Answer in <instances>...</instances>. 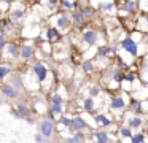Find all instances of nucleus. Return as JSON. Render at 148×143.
I'll return each mask as SVG.
<instances>
[{
	"label": "nucleus",
	"mask_w": 148,
	"mask_h": 143,
	"mask_svg": "<svg viewBox=\"0 0 148 143\" xmlns=\"http://www.w3.org/2000/svg\"><path fill=\"white\" fill-rule=\"evenodd\" d=\"M121 46L124 48L131 56H134V57L137 56V43H135L132 38H126V40H123L121 41Z\"/></svg>",
	"instance_id": "obj_1"
},
{
	"label": "nucleus",
	"mask_w": 148,
	"mask_h": 143,
	"mask_svg": "<svg viewBox=\"0 0 148 143\" xmlns=\"http://www.w3.org/2000/svg\"><path fill=\"white\" fill-rule=\"evenodd\" d=\"M40 132L46 137V138H51L53 135V122L51 119H43L40 122Z\"/></svg>",
	"instance_id": "obj_2"
},
{
	"label": "nucleus",
	"mask_w": 148,
	"mask_h": 143,
	"mask_svg": "<svg viewBox=\"0 0 148 143\" xmlns=\"http://www.w3.org/2000/svg\"><path fill=\"white\" fill-rule=\"evenodd\" d=\"M34 72H35L37 78H38V81H45L46 79V75H48V70H46V67L43 65V64H35L34 65Z\"/></svg>",
	"instance_id": "obj_3"
},
{
	"label": "nucleus",
	"mask_w": 148,
	"mask_h": 143,
	"mask_svg": "<svg viewBox=\"0 0 148 143\" xmlns=\"http://www.w3.org/2000/svg\"><path fill=\"white\" fill-rule=\"evenodd\" d=\"M2 91H3V94L7 95L8 99H18L19 97V89H16L13 84H5Z\"/></svg>",
	"instance_id": "obj_4"
},
{
	"label": "nucleus",
	"mask_w": 148,
	"mask_h": 143,
	"mask_svg": "<svg viewBox=\"0 0 148 143\" xmlns=\"http://www.w3.org/2000/svg\"><path fill=\"white\" fill-rule=\"evenodd\" d=\"M86 127H88V124L84 122L81 118H75L73 124H72V127H70V130H83V129H86Z\"/></svg>",
	"instance_id": "obj_5"
},
{
	"label": "nucleus",
	"mask_w": 148,
	"mask_h": 143,
	"mask_svg": "<svg viewBox=\"0 0 148 143\" xmlns=\"http://www.w3.org/2000/svg\"><path fill=\"white\" fill-rule=\"evenodd\" d=\"M83 40L86 41V43H89V44H94V43L97 41V35H96V32H92V30L84 32V34H83Z\"/></svg>",
	"instance_id": "obj_6"
},
{
	"label": "nucleus",
	"mask_w": 148,
	"mask_h": 143,
	"mask_svg": "<svg viewBox=\"0 0 148 143\" xmlns=\"http://www.w3.org/2000/svg\"><path fill=\"white\" fill-rule=\"evenodd\" d=\"M29 113H30V110L26 107V105H18V107H16V111H14V116H18V118H26Z\"/></svg>",
	"instance_id": "obj_7"
},
{
	"label": "nucleus",
	"mask_w": 148,
	"mask_h": 143,
	"mask_svg": "<svg viewBox=\"0 0 148 143\" xmlns=\"http://www.w3.org/2000/svg\"><path fill=\"white\" fill-rule=\"evenodd\" d=\"M69 24H70V18H69L67 14H62L61 18L58 19V27H61V29L69 27Z\"/></svg>",
	"instance_id": "obj_8"
},
{
	"label": "nucleus",
	"mask_w": 148,
	"mask_h": 143,
	"mask_svg": "<svg viewBox=\"0 0 148 143\" xmlns=\"http://www.w3.org/2000/svg\"><path fill=\"white\" fill-rule=\"evenodd\" d=\"M112 108H115V110L124 108V100H123L121 97H113L112 99Z\"/></svg>",
	"instance_id": "obj_9"
},
{
	"label": "nucleus",
	"mask_w": 148,
	"mask_h": 143,
	"mask_svg": "<svg viewBox=\"0 0 148 143\" xmlns=\"http://www.w3.org/2000/svg\"><path fill=\"white\" fill-rule=\"evenodd\" d=\"M11 84H13L16 89H19V91H21V89H23V79H21V76L19 75H13V76H11Z\"/></svg>",
	"instance_id": "obj_10"
},
{
	"label": "nucleus",
	"mask_w": 148,
	"mask_h": 143,
	"mask_svg": "<svg viewBox=\"0 0 148 143\" xmlns=\"http://www.w3.org/2000/svg\"><path fill=\"white\" fill-rule=\"evenodd\" d=\"M21 56H23L24 59H29V57L32 56V48H30L29 44H24L23 49H21Z\"/></svg>",
	"instance_id": "obj_11"
},
{
	"label": "nucleus",
	"mask_w": 148,
	"mask_h": 143,
	"mask_svg": "<svg viewBox=\"0 0 148 143\" xmlns=\"http://www.w3.org/2000/svg\"><path fill=\"white\" fill-rule=\"evenodd\" d=\"M96 138H97V142H100V143H105V142H110L108 135H107L105 132H102V130H99V132H96Z\"/></svg>",
	"instance_id": "obj_12"
},
{
	"label": "nucleus",
	"mask_w": 148,
	"mask_h": 143,
	"mask_svg": "<svg viewBox=\"0 0 148 143\" xmlns=\"http://www.w3.org/2000/svg\"><path fill=\"white\" fill-rule=\"evenodd\" d=\"M48 38L51 41L58 40V38H59V30H58V29H49V30H48Z\"/></svg>",
	"instance_id": "obj_13"
},
{
	"label": "nucleus",
	"mask_w": 148,
	"mask_h": 143,
	"mask_svg": "<svg viewBox=\"0 0 148 143\" xmlns=\"http://www.w3.org/2000/svg\"><path fill=\"white\" fill-rule=\"evenodd\" d=\"M96 121H97V122H100V124H103V126H110V124H112V121H110L107 116H103V114L96 116Z\"/></svg>",
	"instance_id": "obj_14"
},
{
	"label": "nucleus",
	"mask_w": 148,
	"mask_h": 143,
	"mask_svg": "<svg viewBox=\"0 0 148 143\" xmlns=\"http://www.w3.org/2000/svg\"><path fill=\"white\" fill-rule=\"evenodd\" d=\"M129 126H131L132 129H137V127H140V126H142V119H140V118H137V116L132 118V119L129 121Z\"/></svg>",
	"instance_id": "obj_15"
},
{
	"label": "nucleus",
	"mask_w": 148,
	"mask_h": 143,
	"mask_svg": "<svg viewBox=\"0 0 148 143\" xmlns=\"http://www.w3.org/2000/svg\"><path fill=\"white\" fill-rule=\"evenodd\" d=\"M8 73H10V67L8 65H0V79H3Z\"/></svg>",
	"instance_id": "obj_16"
},
{
	"label": "nucleus",
	"mask_w": 148,
	"mask_h": 143,
	"mask_svg": "<svg viewBox=\"0 0 148 143\" xmlns=\"http://www.w3.org/2000/svg\"><path fill=\"white\" fill-rule=\"evenodd\" d=\"M92 108H94V100H92V97H91V99H86V100H84V110H86V111H92Z\"/></svg>",
	"instance_id": "obj_17"
},
{
	"label": "nucleus",
	"mask_w": 148,
	"mask_h": 143,
	"mask_svg": "<svg viewBox=\"0 0 148 143\" xmlns=\"http://www.w3.org/2000/svg\"><path fill=\"white\" fill-rule=\"evenodd\" d=\"M83 19H84V13L77 11V13L73 14V21L77 22V24H81V22H83Z\"/></svg>",
	"instance_id": "obj_18"
},
{
	"label": "nucleus",
	"mask_w": 148,
	"mask_h": 143,
	"mask_svg": "<svg viewBox=\"0 0 148 143\" xmlns=\"http://www.w3.org/2000/svg\"><path fill=\"white\" fill-rule=\"evenodd\" d=\"M81 140H83V135H81V132L78 130V132L75 133L73 137H69V138H67V142H81Z\"/></svg>",
	"instance_id": "obj_19"
},
{
	"label": "nucleus",
	"mask_w": 148,
	"mask_h": 143,
	"mask_svg": "<svg viewBox=\"0 0 148 143\" xmlns=\"http://www.w3.org/2000/svg\"><path fill=\"white\" fill-rule=\"evenodd\" d=\"M59 122H61L62 126H67L69 129H70V127H72V124H73V119H69V118L62 116V118H61V121H59Z\"/></svg>",
	"instance_id": "obj_20"
},
{
	"label": "nucleus",
	"mask_w": 148,
	"mask_h": 143,
	"mask_svg": "<svg viewBox=\"0 0 148 143\" xmlns=\"http://www.w3.org/2000/svg\"><path fill=\"white\" fill-rule=\"evenodd\" d=\"M143 140H145V135H143V133H137V135L131 137V142H132V143H140V142H143Z\"/></svg>",
	"instance_id": "obj_21"
},
{
	"label": "nucleus",
	"mask_w": 148,
	"mask_h": 143,
	"mask_svg": "<svg viewBox=\"0 0 148 143\" xmlns=\"http://www.w3.org/2000/svg\"><path fill=\"white\" fill-rule=\"evenodd\" d=\"M7 51H8V53H10L13 57H18V48L14 46V44H8V46H7Z\"/></svg>",
	"instance_id": "obj_22"
},
{
	"label": "nucleus",
	"mask_w": 148,
	"mask_h": 143,
	"mask_svg": "<svg viewBox=\"0 0 148 143\" xmlns=\"http://www.w3.org/2000/svg\"><path fill=\"white\" fill-rule=\"evenodd\" d=\"M112 51V48H108V46H102V48H99V57H105L107 54Z\"/></svg>",
	"instance_id": "obj_23"
},
{
	"label": "nucleus",
	"mask_w": 148,
	"mask_h": 143,
	"mask_svg": "<svg viewBox=\"0 0 148 143\" xmlns=\"http://www.w3.org/2000/svg\"><path fill=\"white\" fill-rule=\"evenodd\" d=\"M134 10H135V2H127V3H126V6H124V11L131 13V11H134Z\"/></svg>",
	"instance_id": "obj_24"
},
{
	"label": "nucleus",
	"mask_w": 148,
	"mask_h": 143,
	"mask_svg": "<svg viewBox=\"0 0 148 143\" xmlns=\"http://www.w3.org/2000/svg\"><path fill=\"white\" fill-rule=\"evenodd\" d=\"M119 133H121L123 137H131V129H127V127H123V129H119Z\"/></svg>",
	"instance_id": "obj_25"
},
{
	"label": "nucleus",
	"mask_w": 148,
	"mask_h": 143,
	"mask_svg": "<svg viewBox=\"0 0 148 143\" xmlns=\"http://www.w3.org/2000/svg\"><path fill=\"white\" fill-rule=\"evenodd\" d=\"M51 111H53V113H61V111H62V107H61V103H53V107H51Z\"/></svg>",
	"instance_id": "obj_26"
},
{
	"label": "nucleus",
	"mask_w": 148,
	"mask_h": 143,
	"mask_svg": "<svg viewBox=\"0 0 148 143\" xmlns=\"http://www.w3.org/2000/svg\"><path fill=\"white\" fill-rule=\"evenodd\" d=\"M99 92H100V89L97 88V86H92V88H91V91H89V94L92 95V97H97V95H99Z\"/></svg>",
	"instance_id": "obj_27"
},
{
	"label": "nucleus",
	"mask_w": 148,
	"mask_h": 143,
	"mask_svg": "<svg viewBox=\"0 0 148 143\" xmlns=\"http://www.w3.org/2000/svg\"><path fill=\"white\" fill-rule=\"evenodd\" d=\"M132 110H134L135 113H138V111H140V102L132 100Z\"/></svg>",
	"instance_id": "obj_28"
},
{
	"label": "nucleus",
	"mask_w": 148,
	"mask_h": 143,
	"mask_svg": "<svg viewBox=\"0 0 148 143\" xmlns=\"http://www.w3.org/2000/svg\"><path fill=\"white\" fill-rule=\"evenodd\" d=\"M81 68H83L84 72H89V70H92V64H91V62H84L83 65H81Z\"/></svg>",
	"instance_id": "obj_29"
},
{
	"label": "nucleus",
	"mask_w": 148,
	"mask_h": 143,
	"mask_svg": "<svg viewBox=\"0 0 148 143\" xmlns=\"http://www.w3.org/2000/svg\"><path fill=\"white\" fill-rule=\"evenodd\" d=\"M53 103H61L62 105V97H61V95H58V94H54V95H53Z\"/></svg>",
	"instance_id": "obj_30"
},
{
	"label": "nucleus",
	"mask_w": 148,
	"mask_h": 143,
	"mask_svg": "<svg viewBox=\"0 0 148 143\" xmlns=\"http://www.w3.org/2000/svg\"><path fill=\"white\" fill-rule=\"evenodd\" d=\"M113 79H115V81H121V73H119V70H115V72H113Z\"/></svg>",
	"instance_id": "obj_31"
},
{
	"label": "nucleus",
	"mask_w": 148,
	"mask_h": 143,
	"mask_svg": "<svg viewBox=\"0 0 148 143\" xmlns=\"http://www.w3.org/2000/svg\"><path fill=\"white\" fill-rule=\"evenodd\" d=\"M21 16H23V11H21V10L14 11V13H13V21H18V19L21 18Z\"/></svg>",
	"instance_id": "obj_32"
},
{
	"label": "nucleus",
	"mask_w": 148,
	"mask_h": 143,
	"mask_svg": "<svg viewBox=\"0 0 148 143\" xmlns=\"http://www.w3.org/2000/svg\"><path fill=\"white\" fill-rule=\"evenodd\" d=\"M0 48H5V40H3V30H0Z\"/></svg>",
	"instance_id": "obj_33"
},
{
	"label": "nucleus",
	"mask_w": 148,
	"mask_h": 143,
	"mask_svg": "<svg viewBox=\"0 0 148 143\" xmlns=\"http://www.w3.org/2000/svg\"><path fill=\"white\" fill-rule=\"evenodd\" d=\"M34 138H35V142H43V140H46V137H45V135H40V133H37Z\"/></svg>",
	"instance_id": "obj_34"
},
{
	"label": "nucleus",
	"mask_w": 148,
	"mask_h": 143,
	"mask_svg": "<svg viewBox=\"0 0 148 143\" xmlns=\"http://www.w3.org/2000/svg\"><path fill=\"white\" fill-rule=\"evenodd\" d=\"M134 73H127V75H126V79H127V81H134Z\"/></svg>",
	"instance_id": "obj_35"
},
{
	"label": "nucleus",
	"mask_w": 148,
	"mask_h": 143,
	"mask_svg": "<svg viewBox=\"0 0 148 143\" xmlns=\"http://www.w3.org/2000/svg\"><path fill=\"white\" fill-rule=\"evenodd\" d=\"M102 6H103L105 10H108V11H110V10L113 8V3H107V5H102Z\"/></svg>",
	"instance_id": "obj_36"
},
{
	"label": "nucleus",
	"mask_w": 148,
	"mask_h": 143,
	"mask_svg": "<svg viewBox=\"0 0 148 143\" xmlns=\"http://www.w3.org/2000/svg\"><path fill=\"white\" fill-rule=\"evenodd\" d=\"M64 6H67V8H72V6H73V3H72V2H67V0H65V2H64Z\"/></svg>",
	"instance_id": "obj_37"
},
{
	"label": "nucleus",
	"mask_w": 148,
	"mask_h": 143,
	"mask_svg": "<svg viewBox=\"0 0 148 143\" xmlns=\"http://www.w3.org/2000/svg\"><path fill=\"white\" fill-rule=\"evenodd\" d=\"M83 13H84V14H91V13H92V10H91V8H84Z\"/></svg>",
	"instance_id": "obj_38"
},
{
	"label": "nucleus",
	"mask_w": 148,
	"mask_h": 143,
	"mask_svg": "<svg viewBox=\"0 0 148 143\" xmlns=\"http://www.w3.org/2000/svg\"><path fill=\"white\" fill-rule=\"evenodd\" d=\"M26 121H27V122H29V124H35V121H34L32 118H26Z\"/></svg>",
	"instance_id": "obj_39"
},
{
	"label": "nucleus",
	"mask_w": 148,
	"mask_h": 143,
	"mask_svg": "<svg viewBox=\"0 0 148 143\" xmlns=\"http://www.w3.org/2000/svg\"><path fill=\"white\" fill-rule=\"evenodd\" d=\"M2 2H5V3H11L13 0H2Z\"/></svg>",
	"instance_id": "obj_40"
}]
</instances>
